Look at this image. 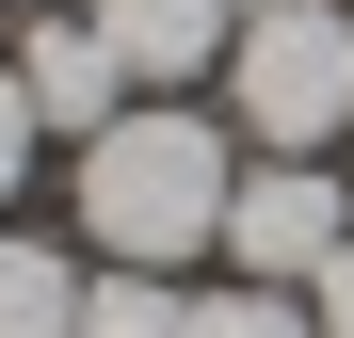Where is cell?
Returning <instances> with one entry per match:
<instances>
[{
	"label": "cell",
	"mask_w": 354,
	"mask_h": 338,
	"mask_svg": "<svg viewBox=\"0 0 354 338\" xmlns=\"http://www.w3.org/2000/svg\"><path fill=\"white\" fill-rule=\"evenodd\" d=\"M225 194H242V161H225V129L177 113V97H129L81 145V242L129 258V274H177L194 242H225Z\"/></svg>",
	"instance_id": "obj_1"
},
{
	"label": "cell",
	"mask_w": 354,
	"mask_h": 338,
	"mask_svg": "<svg viewBox=\"0 0 354 338\" xmlns=\"http://www.w3.org/2000/svg\"><path fill=\"white\" fill-rule=\"evenodd\" d=\"M225 113H242L258 161H322V145H354V0H242Z\"/></svg>",
	"instance_id": "obj_2"
},
{
	"label": "cell",
	"mask_w": 354,
	"mask_h": 338,
	"mask_svg": "<svg viewBox=\"0 0 354 338\" xmlns=\"http://www.w3.org/2000/svg\"><path fill=\"white\" fill-rule=\"evenodd\" d=\"M338 242H354V178H338V161H242V194H225V258H242L258 290H306Z\"/></svg>",
	"instance_id": "obj_3"
},
{
	"label": "cell",
	"mask_w": 354,
	"mask_h": 338,
	"mask_svg": "<svg viewBox=\"0 0 354 338\" xmlns=\"http://www.w3.org/2000/svg\"><path fill=\"white\" fill-rule=\"evenodd\" d=\"M17 97H32V129H113V113H129V65H113V32L97 17H65V0H48V17L17 32Z\"/></svg>",
	"instance_id": "obj_4"
},
{
	"label": "cell",
	"mask_w": 354,
	"mask_h": 338,
	"mask_svg": "<svg viewBox=\"0 0 354 338\" xmlns=\"http://www.w3.org/2000/svg\"><path fill=\"white\" fill-rule=\"evenodd\" d=\"M81 17L113 32L129 97H177L194 65H225V48H242V0H81Z\"/></svg>",
	"instance_id": "obj_5"
},
{
	"label": "cell",
	"mask_w": 354,
	"mask_h": 338,
	"mask_svg": "<svg viewBox=\"0 0 354 338\" xmlns=\"http://www.w3.org/2000/svg\"><path fill=\"white\" fill-rule=\"evenodd\" d=\"M0 338H81V258L0 225Z\"/></svg>",
	"instance_id": "obj_6"
},
{
	"label": "cell",
	"mask_w": 354,
	"mask_h": 338,
	"mask_svg": "<svg viewBox=\"0 0 354 338\" xmlns=\"http://www.w3.org/2000/svg\"><path fill=\"white\" fill-rule=\"evenodd\" d=\"M177 322H194V306H177L161 274H129V258H97V274H81V338H177Z\"/></svg>",
	"instance_id": "obj_7"
},
{
	"label": "cell",
	"mask_w": 354,
	"mask_h": 338,
	"mask_svg": "<svg viewBox=\"0 0 354 338\" xmlns=\"http://www.w3.org/2000/svg\"><path fill=\"white\" fill-rule=\"evenodd\" d=\"M177 338H322V322H306V290H258V274H242V290H194Z\"/></svg>",
	"instance_id": "obj_8"
},
{
	"label": "cell",
	"mask_w": 354,
	"mask_h": 338,
	"mask_svg": "<svg viewBox=\"0 0 354 338\" xmlns=\"http://www.w3.org/2000/svg\"><path fill=\"white\" fill-rule=\"evenodd\" d=\"M306 322H322V338H354V242H338V258L306 274Z\"/></svg>",
	"instance_id": "obj_9"
},
{
	"label": "cell",
	"mask_w": 354,
	"mask_h": 338,
	"mask_svg": "<svg viewBox=\"0 0 354 338\" xmlns=\"http://www.w3.org/2000/svg\"><path fill=\"white\" fill-rule=\"evenodd\" d=\"M32 178V97H17V65H0V194Z\"/></svg>",
	"instance_id": "obj_10"
},
{
	"label": "cell",
	"mask_w": 354,
	"mask_h": 338,
	"mask_svg": "<svg viewBox=\"0 0 354 338\" xmlns=\"http://www.w3.org/2000/svg\"><path fill=\"white\" fill-rule=\"evenodd\" d=\"M17 17H48V0H17Z\"/></svg>",
	"instance_id": "obj_11"
}]
</instances>
